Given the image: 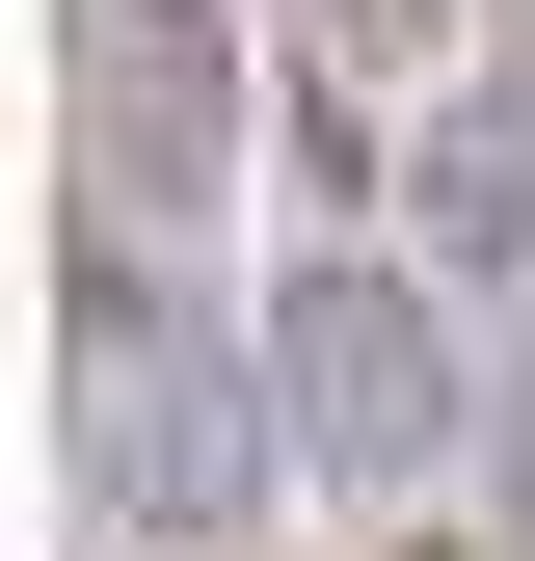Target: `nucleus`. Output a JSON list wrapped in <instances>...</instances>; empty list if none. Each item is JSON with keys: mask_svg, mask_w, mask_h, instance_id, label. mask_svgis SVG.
I'll return each mask as SVG.
<instances>
[{"mask_svg": "<svg viewBox=\"0 0 535 561\" xmlns=\"http://www.w3.org/2000/svg\"><path fill=\"white\" fill-rule=\"evenodd\" d=\"M54 428H81L107 535H241L268 481H295V401H268V347H215L161 241H54Z\"/></svg>", "mask_w": 535, "mask_h": 561, "instance_id": "f257e3e1", "label": "nucleus"}, {"mask_svg": "<svg viewBox=\"0 0 535 561\" xmlns=\"http://www.w3.org/2000/svg\"><path fill=\"white\" fill-rule=\"evenodd\" d=\"M401 241L429 267H535V54H482V81L401 134Z\"/></svg>", "mask_w": 535, "mask_h": 561, "instance_id": "20e7f679", "label": "nucleus"}, {"mask_svg": "<svg viewBox=\"0 0 535 561\" xmlns=\"http://www.w3.org/2000/svg\"><path fill=\"white\" fill-rule=\"evenodd\" d=\"M295 27L349 54V81H429V54H455V0H295Z\"/></svg>", "mask_w": 535, "mask_h": 561, "instance_id": "39448f33", "label": "nucleus"}, {"mask_svg": "<svg viewBox=\"0 0 535 561\" xmlns=\"http://www.w3.org/2000/svg\"><path fill=\"white\" fill-rule=\"evenodd\" d=\"M268 401H295V481H349V508H429V455L482 428L429 267H375V241H321L295 295H268Z\"/></svg>", "mask_w": 535, "mask_h": 561, "instance_id": "f03ea898", "label": "nucleus"}, {"mask_svg": "<svg viewBox=\"0 0 535 561\" xmlns=\"http://www.w3.org/2000/svg\"><path fill=\"white\" fill-rule=\"evenodd\" d=\"M54 134H81V241H215V187H241V0H81L54 27Z\"/></svg>", "mask_w": 535, "mask_h": 561, "instance_id": "7ed1b4c3", "label": "nucleus"}, {"mask_svg": "<svg viewBox=\"0 0 535 561\" xmlns=\"http://www.w3.org/2000/svg\"><path fill=\"white\" fill-rule=\"evenodd\" d=\"M375 561H455V535H429V508H401V535H375Z\"/></svg>", "mask_w": 535, "mask_h": 561, "instance_id": "423d86ee", "label": "nucleus"}]
</instances>
